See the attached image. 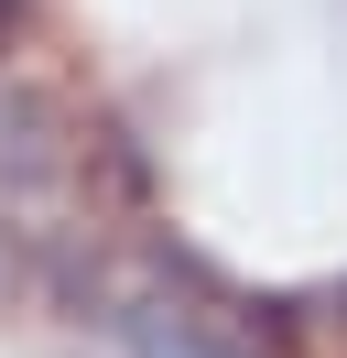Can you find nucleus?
<instances>
[{
  "instance_id": "obj_1",
  "label": "nucleus",
  "mask_w": 347,
  "mask_h": 358,
  "mask_svg": "<svg viewBox=\"0 0 347 358\" xmlns=\"http://www.w3.org/2000/svg\"><path fill=\"white\" fill-rule=\"evenodd\" d=\"M65 109H55V98H0V174H11V185H33V174H55V163H65Z\"/></svg>"
},
{
  "instance_id": "obj_2",
  "label": "nucleus",
  "mask_w": 347,
  "mask_h": 358,
  "mask_svg": "<svg viewBox=\"0 0 347 358\" xmlns=\"http://www.w3.org/2000/svg\"><path fill=\"white\" fill-rule=\"evenodd\" d=\"M22 22H33V0H0V55L22 44Z\"/></svg>"
}]
</instances>
